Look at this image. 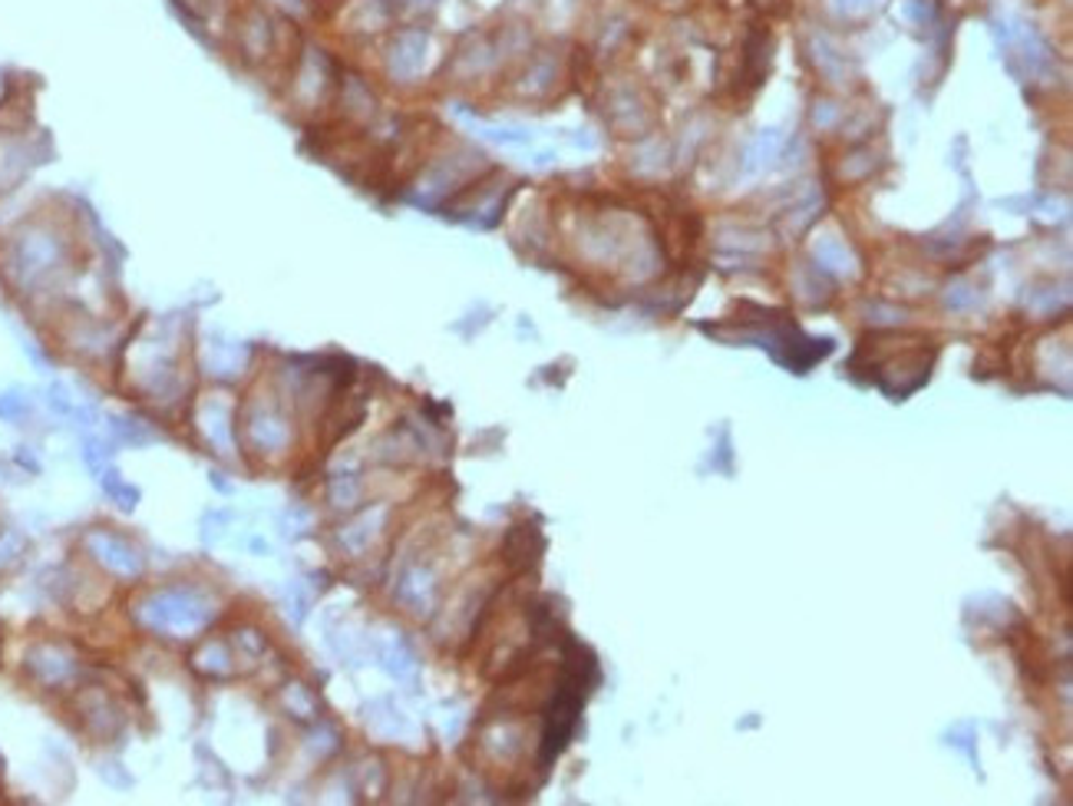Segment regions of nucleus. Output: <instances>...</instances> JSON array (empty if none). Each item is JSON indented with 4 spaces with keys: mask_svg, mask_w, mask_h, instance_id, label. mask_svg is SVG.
<instances>
[{
    "mask_svg": "<svg viewBox=\"0 0 1073 806\" xmlns=\"http://www.w3.org/2000/svg\"><path fill=\"white\" fill-rule=\"evenodd\" d=\"M136 618L159 634H192L212 621V605L189 589H162L139 602Z\"/></svg>",
    "mask_w": 1073,
    "mask_h": 806,
    "instance_id": "2",
    "label": "nucleus"
},
{
    "mask_svg": "<svg viewBox=\"0 0 1073 806\" xmlns=\"http://www.w3.org/2000/svg\"><path fill=\"white\" fill-rule=\"evenodd\" d=\"M195 665L209 675H225L228 671V648L222 641H209L205 648L195 655Z\"/></svg>",
    "mask_w": 1073,
    "mask_h": 806,
    "instance_id": "9",
    "label": "nucleus"
},
{
    "mask_svg": "<svg viewBox=\"0 0 1073 806\" xmlns=\"http://www.w3.org/2000/svg\"><path fill=\"white\" fill-rule=\"evenodd\" d=\"M27 671L43 688H63L76 678L79 665L66 648H60V644H53V641H43V644H34V648L27 652Z\"/></svg>",
    "mask_w": 1073,
    "mask_h": 806,
    "instance_id": "4",
    "label": "nucleus"
},
{
    "mask_svg": "<svg viewBox=\"0 0 1073 806\" xmlns=\"http://www.w3.org/2000/svg\"><path fill=\"white\" fill-rule=\"evenodd\" d=\"M205 420H209V424H205V433H209L218 446H228V443H231V427L225 424L228 414H225L222 407H209V411H205Z\"/></svg>",
    "mask_w": 1073,
    "mask_h": 806,
    "instance_id": "10",
    "label": "nucleus"
},
{
    "mask_svg": "<svg viewBox=\"0 0 1073 806\" xmlns=\"http://www.w3.org/2000/svg\"><path fill=\"white\" fill-rule=\"evenodd\" d=\"M83 545H87V552L100 562V566L119 579H136L142 576V555L116 532H106V529H93L87 532V539H83Z\"/></svg>",
    "mask_w": 1073,
    "mask_h": 806,
    "instance_id": "3",
    "label": "nucleus"
},
{
    "mask_svg": "<svg viewBox=\"0 0 1073 806\" xmlns=\"http://www.w3.org/2000/svg\"><path fill=\"white\" fill-rule=\"evenodd\" d=\"M24 552V536L17 532H0V572L11 569Z\"/></svg>",
    "mask_w": 1073,
    "mask_h": 806,
    "instance_id": "11",
    "label": "nucleus"
},
{
    "mask_svg": "<svg viewBox=\"0 0 1073 806\" xmlns=\"http://www.w3.org/2000/svg\"><path fill=\"white\" fill-rule=\"evenodd\" d=\"M63 259H66V252H63L60 235L43 225H30L21 235H14V241H11L8 272L17 288L30 291V288L47 285L63 268Z\"/></svg>",
    "mask_w": 1073,
    "mask_h": 806,
    "instance_id": "1",
    "label": "nucleus"
},
{
    "mask_svg": "<svg viewBox=\"0 0 1073 806\" xmlns=\"http://www.w3.org/2000/svg\"><path fill=\"white\" fill-rule=\"evenodd\" d=\"M241 641L248 644V652H252V638H248V631H241ZM265 648V641L262 638H255V652H262Z\"/></svg>",
    "mask_w": 1073,
    "mask_h": 806,
    "instance_id": "12",
    "label": "nucleus"
},
{
    "mask_svg": "<svg viewBox=\"0 0 1073 806\" xmlns=\"http://www.w3.org/2000/svg\"><path fill=\"white\" fill-rule=\"evenodd\" d=\"M110 430H113V437H116L119 443H129V446L146 443V440H155V433H152L146 424H139V420H126V417H113V420H110Z\"/></svg>",
    "mask_w": 1073,
    "mask_h": 806,
    "instance_id": "8",
    "label": "nucleus"
},
{
    "mask_svg": "<svg viewBox=\"0 0 1073 806\" xmlns=\"http://www.w3.org/2000/svg\"><path fill=\"white\" fill-rule=\"evenodd\" d=\"M79 714L83 720H87V728L97 734V738H106L119 728V714L113 707V701L103 694V691H87L79 697Z\"/></svg>",
    "mask_w": 1073,
    "mask_h": 806,
    "instance_id": "5",
    "label": "nucleus"
},
{
    "mask_svg": "<svg viewBox=\"0 0 1073 806\" xmlns=\"http://www.w3.org/2000/svg\"><path fill=\"white\" fill-rule=\"evenodd\" d=\"M252 440L258 443V446H281V440H285V427H281V420L278 417H272V414H255V420H252Z\"/></svg>",
    "mask_w": 1073,
    "mask_h": 806,
    "instance_id": "7",
    "label": "nucleus"
},
{
    "mask_svg": "<svg viewBox=\"0 0 1073 806\" xmlns=\"http://www.w3.org/2000/svg\"><path fill=\"white\" fill-rule=\"evenodd\" d=\"M100 479H103V490H106V493H110V496H113V500H116L123 509H132V506L139 503V490H132L129 482H126V479H123V476H119L113 466H106Z\"/></svg>",
    "mask_w": 1073,
    "mask_h": 806,
    "instance_id": "6",
    "label": "nucleus"
}]
</instances>
